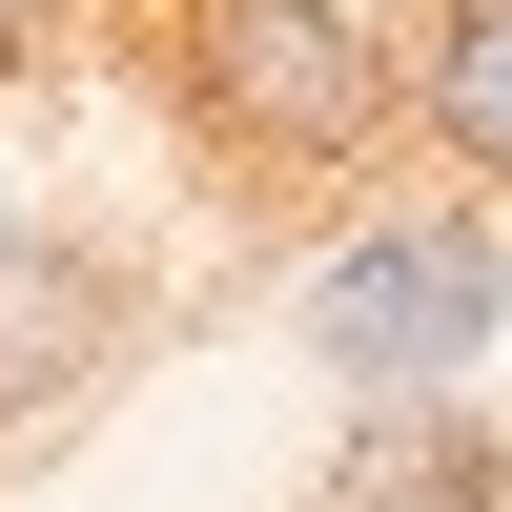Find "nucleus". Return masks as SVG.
<instances>
[{
  "label": "nucleus",
  "instance_id": "nucleus-3",
  "mask_svg": "<svg viewBox=\"0 0 512 512\" xmlns=\"http://www.w3.org/2000/svg\"><path fill=\"white\" fill-rule=\"evenodd\" d=\"M390 103L431 123L472 185H512V0H431V21L390 41Z\"/></svg>",
  "mask_w": 512,
  "mask_h": 512
},
{
  "label": "nucleus",
  "instance_id": "nucleus-2",
  "mask_svg": "<svg viewBox=\"0 0 512 512\" xmlns=\"http://www.w3.org/2000/svg\"><path fill=\"white\" fill-rule=\"evenodd\" d=\"M123 267L103 246H62V226H0V431H21V410H62L82 369H123Z\"/></svg>",
  "mask_w": 512,
  "mask_h": 512
},
{
  "label": "nucleus",
  "instance_id": "nucleus-4",
  "mask_svg": "<svg viewBox=\"0 0 512 512\" xmlns=\"http://www.w3.org/2000/svg\"><path fill=\"white\" fill-rule=\"evenodd\" d=\"M492 492H512V451L472 431V410H369L349 472H328L308 512H492Z\"/></svg>",
  "mask_w": 512,
  "mask_h": 512
},
{
  "label": "nucleus",
  "instance_id": "nucleus-1",
  "mask_svg": "<svg viewBox=\"0 0 512 512\" xmlns=\"http://www.w3.org/2000/svg\"><path fill=\"white\" fill-rule=\"evenodd\" d=\"M164 82H185L205 164L246 185H328L390 144V41L349 0H164Z\"/></svg>",
  "mask_w": 512,
  "mask_h": 512
},
{
  "label": "nucleus",
  "instance_id": "nucleus-5",
  "mask_svg": "<svg viewBox=\"0 0 512 512\" xmlns=\"http://www.w3.org/2000/svg\"><path fill=\"white\" fill-rule=\"evenodd\" d=\"M21 21H62V0H0V41H21Z\"/></svg>",
  "mask_w": 512,
  "mask_h": 512
}]
</instances>
